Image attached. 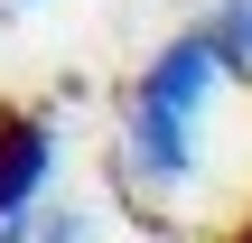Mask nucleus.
Here are the masks:
<instances>
[{
	"label": "nucleus",
	"mask_w": 252,
	"mask_h": 243,
	"mask_svg": "<svg viewBox=\"0 0 252 243\" xmlns=\"http://www.w3.org/2000/svg\"><path fill=\"white\" fill-rule=\"evenodd\" d=\"M224 75H234V66H224L215 28H178V37L140 66L131 122H122V159H131L140 187H187V178H196V112H206V94H215Z\"/></svg>",
	"instance_id": "obj_1"
},
{
	"label": "nucleus",
	"mask_w": 252,
	"mask_h": 243,
	"mask_svg": "<svg viewBox=\"0 0 252 243\" xmlns=\"http://www.w3.org/2000/svg\"><path fill=\"white\" fill-rule=\"evenodd\" d=\"M47 178H56V131H47V112H28V103L0 94V225L37 215Z\"/></svg>",
	"instance_id": "obj_2"
},
{
	"label": "nucleus",
	"mask_w": 252,
	"mask_h": 243,
	"mask_svg": "<svg viewBox=\"0 0 252 243\" xmlns=\"http://www.w3.org/2000/svg\"><path fill=\"white\" fill-rule=\"evenodd\" d=\"M206 28H215L224 66H234V75H252V0H215V19H206Z\"/></svg>",
	"instance_id": "obj_3"
},
{
	"label": "nucleus",
	"mask_w": 252,
	"mask_h": 243,
	"mask_svg": "<svg viewBox=\"0 0 252 243\" xmlns=\"http://www.w3.org/2000/svg\"><path fill=\"white\" fill-rule=\"evenodd\" d=\"M37 243H94L84 206H37Z\"/></svg>",
	"instance_id": "obj_4"
},
{
	"label": "nucleus",
	"mask_w": 252,
	"mask_h": 243,
	"mask_svg": "<svg viewBox=\"0 0 252 243\" xmlns=\"http://www.w3.org/2000/svg\"><path fill=\"white\" fill-rule=\"evenodd\" d=\"M224 243H252V215H243V225H234V234H224Z\"/></svg>",
	"instance_id": "obj_5"
}]
</instances>
